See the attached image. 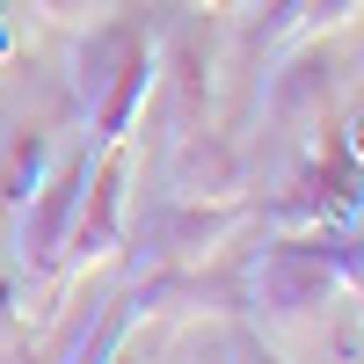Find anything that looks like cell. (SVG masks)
Returning a JSON list of instances; mask_svg holds the SVG:
<instances>
[{
	"label": "cell",
	"mask_w": 364,
	"mask_h": 364,
	"mask_svg": "<svg viewBox=\"0 0 364 364\" xmlns=\"http://www.w3.org/2000/svg\"><path fill=\"white\" fill-rule=\"evenodd\" d=\"M95 168L87 146H73L66 161H51L44 182L15 204V277L29 284H58V255H66V233H73V204H80V182Z\"/></svg>",
	"instance_id": "5"
},
{
	"label": "cell",
	"mask_w": 364,
	"mask_h": 364,
	"mask_svg": "<svg viewBox=\"0 0 364 364\" xmlns=\"http://www.w3.org/2000/svg\"><path fill=\"white\" fill-rule=\"evenodd\" d=\"M255 226V197H154L132 204L124 226V277H146V269H211L233 255V240Z\"/></svg>",
	"instance_id": "2"
},
{
	"label": "cell",
	"mask_w": 364,
	"mask_h": 364,
	"mask_svg": "<svg viewBox=\"0 0 364 364\" xmlns=\"http://www.w3.org/2000/svg\"><path fill=\"white\" fill-rule=\"evenodd\" d=\"M8 51H15V29H8V22H0V58H8Z\"/></svg>",
	"instance_id": "17"
},
{
	"label": "cell",
	"mask_w": 364,
	"mask_h": 364,
	"mask_svg": "<svg viewBox=\"0 0 364 364\" xmlns=\"http://www.w3.org/2000/svg\"><path fill=\"white\" fill-rule=\"evenodd\" d=\"M161 182H168V197H248L255 161H248V146H240V139L197 124V132L168 139V154H161Z\"/></svg>",
	"instance_id": "7"
},
{
	"label": "cell",
	"mask_w": 364,
	"mask_h": 364,
	"mask_svg": "<svg viewBox=\"0 0 364 364\" xmlns=\"http://www.w3.org/2000/svg\"><path fill=\"white\" fill-rule=\"evenodd\" d=\"M364 15V0H299V15L284 29V44H306V37H336V29H350ZM277 44V51H284Z\"/></svg>",
	"instance_id": "10"
},
{
	"label": "cell",
	"mask_w": 364,
	"mask_h": 364,
	"mask_svg": "<svg viewBox=\"0 0 364 364\" xmlns=\"http://www.w3.org/2000/svg\"><path fill=\"white\" fill-rule=\"evenodd\" d=\"M22 343V284H15V269H0V350H15Z\"/></svg>",
	"instance_id": "11"
},
{
	"label": "cell",
	"mask_w": 364,
	"mask_h": 364,
	"mask_svg": "<svg viewBox=\"0 0 364 364\" xmlns=\"http://www.w3.org/2000/svg\"><path fill=\"white\" fill-rule=\"evenodd\" d=\"M132 204H139V146H102L95 168L80 182V204H73V233H66V255H58V284L87 277V269L117 262L124 248V226H132Z\"/></svg>",
	"instance_id": "3"
},
{
	"label": "cell",
	"mask_w": 364,
	"mask_h": 364,
	"mask_svg": "<svg viewBox=\"0 0 364 364\" xmlns=\"http://www.w3.org/2000/svg\"><path fill=\"white\" fill-rule=\"evenodd\" d=\"M343 87H350V66H343L336 37H306V44H284L277 51V66H269V80L255 87V102H262V117H269L277 139L306 146L314 132H328Z\"/></svg>",
	"instance_id": "4"
},
{
	"label": "cell",
	"mask_w": 364,
	"mask_h": 364,
	"mask_svg": "<svg viewBox=\"0 0 364 364\" xmlns=\"http://www.w3.org/2000/svg\"><path fill=\"white\" fill-rule=\"evenodd\" d=\"M37 15H58V22H87V15H102L109 0H29Z\"/></svg>",
	"instance_id": "12"
},
{
	"label": "cell",
	"mask_w": 364,
	"mask_h": 364,
	"mask_svg": "<svg viewBox=\"0 0 364 364\" xmlns=\"http://www.w3.org/2000/svg\"><path fill=\"white\" fill-rule=\"evenodd\" d=\"M44 168H51V139H44L37 124H15L8 146H0V204L15 211V204L44 182Z\"/></svg>",
	"instance_id": "9"
},
{
	"label": "cell",
	"mask_w": 364,
	"mask_h": 364,
	"mask_svg": "<svg viewBox=\"0 0 364 364\" xmlns=\"http://www.w3.org/2000/svg\"><path fill=\"white\" fill-rule=\"evenodd\" d=\"M190 8H204V15H233V22H240V8H248V0H190Z\"/></svg>",
	"instance_id": "15"
},
{
	"label": "cell",
	"mask_w": 364,
	"mask_h": 364,
	"mask_svg": "<svg viewBox=\"0 0 364 364\" xmlns=\"http://www.w3.org/2000/svg\"><path fill=\"white\" fill-rule=\"evenodd\" d=\"M240 248V306H248L262 328H299L321 306H336L350 291L343 277V226H314V233H269Z\"/></svg>",
	"instance_id": "1"
},
{
	"label": "cell",
	"mask_w": 364,
	"mask_h": 364,
	"mask_svg": "<svg viewBox=\"0 0 364 364\" xmlns=\"http://www.w3.org/2000/svg\"><path fill=\"white\" fill-rule=\"evenodd\" d=\"M336 139H343V154L364 168V109H350V117H343V124H336Z\"/></svg>",
	"instance_id": "14"
},
{
	"label": "cell",
	"mask_w": 364,
	"mask_h": 364,
	"mask_svg": "<svg viewBox=\"0 0 364 364\" xmlns=\"http://www.w3.org/2000/svg\"><path fill=\"white\" fill-rule=\"evenodd\" d=\"M109 364H146V357H139V336H124V350H117Z\"/></svg>",
	"instance_id": "16"
},
{
	"label": "cell",
	"mask_w": 364,
	"mask_h": 364,
	"mask_svg": "<svg viewBox=\"0 0 364 364\" xmlns=\"http://www.w3.org/2000/svg\"><path fill=\"white\" fill-rule=\"evenodd\" d=\"M211 87H219V66L197 37H168L161 44V73H154V95H146V117H154L161 146L211 124Z\"/></svg>",
	"instance_id": "6"
},
{
	"label": "cell",
	"mask_w": 364,
	"mask_h": 364,
	"mask_svg": "<svg viewBox=\"0 0 364 364\" xmlns=\"http://www.w3.org/2000/svg\"><path fill=\"white\" fill-rule=\"evenodd\" d=\"M226 364H277V350L255 343V336H233V343H226Z\"/></svg>",
	"instance_id": "13"
},
{
	"label": "cell",
	"mask_w": 364,
	"mask_h": 364,
	"mask_svg": "<svg viewBox=\"0 0 364 364\" xmlns=\"http://www.w3.org/2000/svg\"><path fill=\"white\" fill-rule=\"evenodd\" d=\"M146 44H154V29H146L139 15H109V8H102V15H87V29L73 37V51H66V87H73V109H87V102H95L102 87H109V80L124 73L139 51H146Z\"/></svg>",
	"instance_id": "8"
}]
</instances>
